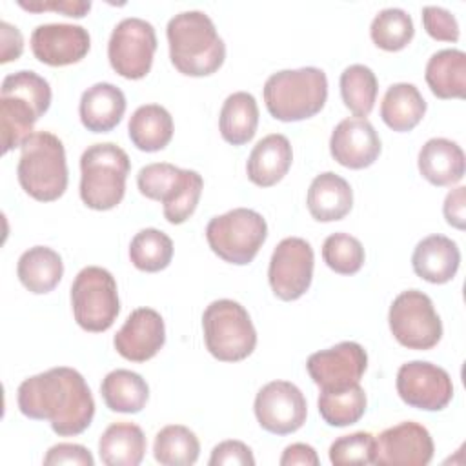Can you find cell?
I'll return each instance as SVG.
<instances>
[{"label": "cell", "mask_w": 466, "mask_h": 466, "mask_svg": "<svg viewBox=\"0 0 466 466\" xmlns=\"http://www.w3.org/2000/svg\"><path fill=\"white\" fill-rule=\"evenodd\" d=\"M16 402L22 415L49 420L60 437L82 433L95 417V399L86 379L67 366L51 368L22 380Z\"/></svg>", "instance_id": "obj_1"}, {"label": "cell", "mask_w": 466, "mask_h": 466, "mask_svg": "<svg viewBox=\"0 0 466 466\" xmlns=\"http://www.w3.org/2000/svg\"><path fill=\"white\" fill-rule=\"evenodd\" d=\"M169 58L175 69L187 76H208L220 69L226 44L213 20L204 11H182L166 27Z\"/></svg>", "instance_id": "obj_2"}, {"label": "cell", "mask_w": 466, "mask_h": 466, "mask_svg": "<svg viewBox=\"0 0 466 466\" xmlns=\"http://www.w3.org/2000/svg\"><path fill=\"white\" fill-rule=\"evenodd\" d=\"M51 106L49 82L31 69L7 75L0 87L2 153L20 147Z\"/></svg>", "instance_id": "obj_3"}, {"label": "cell", "mask_w": 466, "mask_h": 466, "mask_svg": "<svg viewBox=\"0 0 466 466\" xmlns=\"http://www.w3.org/2000/svg\"><path fill=\"white\" fill-rule=\"evenodd\" d=\"M16 175L22 189L40 202H53L67 189V162L62 140L49 131H35L20 146Z\"/></svg>", "instance_id": "obj_4"}, {"label": "cell", "mask_w": 466, "mask_h": 466, "mask_svg": "<svg viewBox=\"0 0 466 466\" xmlns=\"http://www.w3.org/2000/svg\"><path fill=\"white\" fill-rule=\"evenodd\" d=\"M328 78L319 67L282 69L268 76L264 102L269 115L280 122H299L315 116L326 104Z\"/></svg>", "instance_id": "obj_5"}, {"label": "cell", "mask_w": 466, "mask_h": 466, "mask_svg": "<svg viewBox=\"0 0 466 466\" xmlns=\"http://www.w3.org/2000/svg\"><path fill=\"white\" fill-rule=\"evenodd\" d=\"M131 169L127 153L113 144L89 146L80 157V198L96 211L118 206L126 195V180Z\"/></svg>", "instance_id": "obj_6"}, {"label": "cell", "mask_w": 466, "mask_h": 466, "mask_svg": "<svg viewBox=\"0 0 466 466\" xmlns=\"http://www.w3.org/2000/svg\"><path fill=\"white\" fill-rule=\"evenodd\" d=\"M137 186L146 198L162 202L164 218L169 224H182L195 213L204 180L193 169H182L169 162H153L140 167Z\"/></svg>", "instance_id": "obj_7"}, {"label": "cell", "mask_w": 466, "mask_h": 466, "mask_svg": "<svg viewBox=\"0 0 466 466\" xmlns=\"http://www.w3.org/2000/svg\"><path fill=\"white\" fill-rule=\"evenodd\" d=\"M208 351L222 362H238L257 346V331L246 308L231 299L213 300L202 313Z\"/></svg>", "instance_id": "obj_8"}, {"label": "cell", "mask_w": 466, "mask_h": 466, "mask_svg": "<svg viewBox=\"0 0 466 466\" xmlns=\"http://www.w3.org/2000/svg\"><path fill=\"white\" fill-rule=\"evenodd\" d=\"M268 238L264 217L248 208H235L213 217L206 226V240L211 251L224 262L249 264Z\"/></svg>", "instance_id": "obj_9"}, {"label": "cell", "mask_w": 466, "mask_h": 466, "mask_svg": "<svg viewBox=\"0 0 466 466\" xmlns=\"http://www.w3.org/2000/svg\"><path fill=\"white\" fill-rule=\"evenodd\" d=\"M71 308L82 329L91 333L109 329L120 311L115 277L100 266L80 269L71 284Z\"/></svg>", "instance_id": "obj_10"}, {"label": "cell", "mask_w": 466, "mask_h": 466, "mask_svg": "<svg viewBox=\"0 0 466 466\" xmlns=\"http://www.w3.org/2000/svg\"><path fill=\"white\" fill-rule=\"evenodd\" d=\"M395 340L408 350H431L442 337V322L431 299L419 289L399 293L388 313Z\"/></svg>", "instance_id": "obj_11"}, {"label": "cell", "mask_w": 466, "mask_h": 466, "mask_svg": "<svg viewBox=\"0 0 466 466\" xmlns=\"http://www.w3.org/2000/svg\"><path fill=\"white\" fill-rule=\"evenodd\" d=\"M157 51V33L144 18L127 16L120 20L107 42V58L115 73L124 78H144L153 66Z\"/></svg>", "instance_id": "obj_12"}, {"label": "cell", "mask_w": 466, "mask_h": 466, "mask_svg": "<svg viewBox=\"0 0 466 466\" xmlns=\"http://www.w3.org/2000/svg\"><path fill=\"white\" fill-rule=\"evenodd\" d=\"M313 248L300 237L282 238L271 253L268 280L280 300H297L311 286Z\"/></svg>", "instance_id": "obj_13"}, {"label": "cell", "mask_w": 466, "mask_h": 466, "mask_svg": "<svg viewBox=\"0 0 466 466\" xmlns=\"http://www.w3.org/2000/svg\"><path fill=\"white\" fill-rule=\"evenodd\" d=\"M395 384L402 402L424 411H441L453 397V382L448 371L426 360L402 364Z\"/></svg>", "instance_id": "obj_14"}, {"label": "cell", "mask_w": 466, "mask_h": 466, "mask_svg": "<svg viewBox=\"0 0 466 466\" xmlns=\"http://www.w3.org/2000/svg\"><path fill=\"white\" fill-rule=\"evenodd\" d=\"M255 417L262 430L275 435H288L302 428L308 404L302 391L288 380H271L255 397Z\"/></svg>", "instance_id": "obj_15"}, {"label": "cell", "mask_w": 466, "mask_h": 466, "mask_svg": "<svg viewBox=\"0 0 466 466\" xmlns=\"http://www.w3.org/2000/svg\"><path fill=\"white\" fill-rule=\"evenodd\" d=\"M368 368L366 350L353 340L315 351L306 360L311 380L320 390H340L357 384Z\"/></svg>", "instance_id": "obj_16"}, {"label": "cell", "mask_w": 466, "mask_h": 466, "mask_svg": "<svg viewBox=\"0 0 466 466\" xmlns=\"http://www.w3.org/2000/svg\"><path fill=\"white\" fill-rule=\"evenodd\" d=\"M430 431L413 420L386 428L375 437L373 464L377 466H426L433 459Z\"/></svg>", "instance_id": "obj_17"}, {"label": "cell", "mask_w": 466, "mask_h": 466, "mask_svg": "<svg viewBox=\"0 0 466 466\" xmlns=\"http://www.w3.org/2000/svg\"><path fill=\"white\" fill-rule=\"evenodd\" d=\"M89 47L87 29L76 24H40L31 33V51L46 66L76 64L87 55Z\"/></svg>", "instance_id": "obj_18"}, {"label": "cell", "mask_w": 466, "mask_h": 466, "mask_svg": "<svg viewBox=\"0 0 466 466\" xmlns=\"http://www.w3.org/2000/svg\"><path fill=\"white\" fill-rule=\"evenodd\" d=\"M164 342V319L153 308L133 309L113 339L116 353L131 362H146L153 359L162 350Z\"/></svg>", "instance_id": "obj_19"}, {"label": "cell", "mask_w": 466, "mask_h": 466, "mask_svg": "<svg viewBox=\"0 0 466 466\" xmlns=\"http://www.w3.org/2000/svg\"><path fill=\"white\" fill-rule=\"evenodd\" d=\"M380 138L368 118L350 116L340 120L329 138L331 157L344 167L364 169L380 155Z\"/></svg>", "instance_id": "obj_20"}, {"label": "cell", "mask_w": 466, "mask_h": 466, "mask_svg": "<svg viewBox=\"0 0 466 466\" xmlns=\"http://www.w3.org/2000/svg\"><path fill=\"white\" fill-rule=\"evenodd\" d=\"M461 264L457 242L444 235H428L413 249L411 266L417 277L430 284L450 282Z\"/></svg>", "instance_id": "obj_21"}, {"label": "cell", "mask_w": 466, "mask_h": 466, "mask_svg": "<svg viewBox=\"0 0 466 466\" xmlns=\"http://www.w3.org/2000/svg\"><path fill=\"white\" fill-rule=\"evenodd\" d=\"M124 113L126 95L115 84L96 82L80 96L78 115L87 131L107 133L120 124Z\"/></svg>", "instance_id": "obj_22"}, {"label": "cell", "mask_w": 466, "mask_h": 466, "mask_svg": "<svg viewBox=\"0 0 466 466\" xmlns=\"http://www.w3.org/2000/svg\"><path fill=\"white\" fill-rule=\"evenodd\" d=\"M293 162V149L289 140L280 133H271L260 138L251 149L246 173L258 187H271L284 178Z\"/></svg>", "instance_id": "obj_23"}, {"label": "cell", "mask_w": 466, "mask_h": 466, "mask_svg": "<svg viewBox=\"0 0 466 466\" xmlns=\"http://www.w3.org/2000/svg\"><path fill=\"white\" fill-rule=\"evenodd\" d=\"M419 171L433 186L446 187L462 180L466 160L461 146L448 138H430L419 151Z\"/></svg>", "instance_id": "obj_24"}, {"label": "cell", "mask_w": 466, "mask_h": 466, "mask_svg": "<svg viewBox=\"0 0 466 466\" xmlns=\"http://www.w3.org/2000/svg\"><path fill=\"white\" fill-rule=\"evenodd\" d=\"M306 204L309 215L319 222L340 220L351 211L353 191L346 178L326 171L311 180Z\"/></svg>", "instance_id": "obj_25"}, {"label": "cell", "mask_w": 466, "mask_h": 466, "mask_svg": "<svg viewBox=\"0 0 466 466\" xmlns=\"http://www.w3.org/2000/svg\"><path fill=\"white\" fill-rule=\"evenodd\" d=\"M146 435L133 422L109 424L98 441L100 461L107 466H138L146 455Z\"/></svg>", "instance_id": "obj_26"}, {"label": "cell", "mask_w": 466, "mask_h": 466, "mask_svg": "<svg viewBox=\"0 0 466 466\" xmlns=\"http://www.w3.org/2000/svg\"><path fill=\"white\" fill-rule=\"evenodd\" d=\"M424 78L437 98L466 96V55L461 49H441L426 64Z\"/></svg>", "instance_id": "obj_27"}, {"label": "cell", "mask_w": 466, "mask_h": 466, "mask_svg": "<svg viewBox=\"0 0 466 466\" xmlns=\"http://www.w3.org/2000/svg\"><path fill=\"white\" fill-rule=\"evenodd\" d=\"M18 280L35 295L53 291L64 275L62 257L47 246H33L24 251L16 264Z\"/></svg>", "instance_id": "obj_28"}, {"label": "cell", "mask_w": 466, "mask_h": 466, "mask_svg": "<svg viewBox=\"0 0 466 466\" xmlns=\"http://www.w3.org/2000/svg\"><path fill=\"white\" fill-rule=\"evenodd\" d=\"M127 133L137 149L155 153L171 142L173 118L164 106L144 104L129 116Z\"/></svg>", "instance_id": "obj_29"}, {"label": "cell", "mask_w": 466, "mask_h": 466, "mask_svg": "<svg viewBox=\"0 0 466 466\" xmlns=\"http://www.w3.org/2000/svg\"><path fill=\"white\" fill-rule=\"evenodd\" d=\"M426 113V100L417 86L408 82L391 84L380 102L382 122L399 133L411 131Z\"/></svg>", "instance_id": "obj_30"}, {"label": "cell", "mask_w": 466, "mask_h": 466, "mask_svg": "<svg viewBox=\"0 0 466 466\" xmlns=\"http://www.w3.org/2000/svg\"><path fill=\"white\" fill-rule=\"evenodd\" d=\"M258 126V106L251 93L237 91L231 93L222 107L218 116L220 135L228 144L244 146L248 144Z\"/></svg>", "instance_id": "obj_31"}, {"label": "cell", "mask_w": 466, "mask_h": 466, "mask_svg": "<svg viewBox=\"0 0 466 466\" xmlns=\"http://www.w3.org/2000/svg\"><path fill=\"white\" fill-rule=\"evenodd\" d=\"M100 395L111 411L138 413L149 399V386L142 375L120 368L102 379Z\"/></svg>", "instance_id": "obj_32"}, {"label": "cell", "mask_w": 466, "mask_h": 466, "mask_svg": "<svg viewBox=\"0 0 466 466\" xmlns=\"http://www.w3.org/2000/svg\"><path fill=\"white\" fill-rule=\"evenodd\" d=\"M366 393L357 382L340 390H320L317 406L326 424L344 428L360 420L366 411Z\"/></svg>", "instance_id": "obj_33"}, {"label": "cell", "mask_w": 466, "mask_h": 466, "mask_svg": "<svg viewBox=\"0 0 466 466\" xmlns=\"http://www.w3.org/2000/svg\"><path fill=\"white\" fill-rule=\"evenodd\" d=\"M153 455L164 466H191L200 455V442L189 428L169 424L157 433Z\"/></svg>", "instance_id": "obj_34"}, {"label": "cell", "mask_w": 466, "mask_h": 466, "mask_svg": "<svg viewBox=\"0 0 466 466\" xmlns=\"http://www.w3.org/2000/svg\"><path fill=\"white\" fill-rule=\"evenodd\" d=\"M340 96L344 106L359 118H366L377 100L379 82L375 73L364 64H351L340 73Z\"/></svg>", "instance_id": "obj_35"}, {"label": "cell", "mask_w": 466, "mask_h": 466, "mask_svg": "<svg viewBox=\"0 0 466 466\" xmlns=\"http://www.w3.org/2000/svg\"><path fill=\"white\" fill-rule=\"evenodd\" d=\"M129 258L140 271L157 273L173 258V240L157 228L140 229L129 244Z\"/></svg>", "instance_id": "obj_36"}, {"label": "cell", "mask_w": 466, "mask_h": 466, "mask_svg": "<svg viewBox=\"0 0 466 466\" xmlns=\"http://www.w3.org/2000/svg\"><path fill=\"white\" fill-rule=\"evenodd\" d=\"M415 35L411 16L400 7H386L375 15L370 25L373 44L384 51L404 49Z\"/></svg>", "instance_id": "obj_37"}, {"label": "cell", "mask_w": 466, "mask_h": 466, "mask_svg": "<svg viewBox=\"0 0 466 466\" xmlns=\"http://www.w3.org/2000/svg\"><path fill=\"white\" fill-rule=\"evenodd\" d=\"M322 258L339 275H355L366 258L364 246L350 233H331L322 244Z\"/></svg>", "instance_id": "obj_38"}, {"label": "cell", "mask_w": 466, "mask_h": 466, "mask_svg": "<svg viewBox=\"0 0 466 466\" xmlns=\"http://www.w3.org/2000/svg\"><path fill=\"white\" fill-rule=\"evenodd\" d=\"M375 437L368 431H355L335 439L329 446V461L335 466L373 464Z\"/></svg>", "instance_id": "obj_39"}, {"label": "cell", "mask_w": 466, "mask_h": 466, "mask_svg": "<svg viewBox=\"0 0 466 466\" xmlns=\"http://www.w3.org/2000/svg\"><path fill=\"white\" fill-rule=\"evenodd\" d=\"M422 25L426 33L439 42H457L461 29L457 18L444 7L424 5L422 7Z\"/></svg>", "instance_id": "obj_40"}, {"label": "cell", "mask_w": 466, "mask_h": 466, "mask_svg": "<svg viewBox=\"0 0 466 466\" xmlns=\"http://www.w3.org/2000/svg\"><path fill=\"white\" fill-rule=\"evenodd\" d=\"M255 457L248 444L240 441H224L217 444L209 457V466H253Z\"/></svg>", "instance_id": "obj_41"}, {"label": "cell", "mask_w": 466, "mask_h": 466, "mask_svg": "<svg viewBox=\"0 0 466 466\" xmlns=\"http://www.w3.org/2000/svg\"><path fill=\"white\" fill-rule=\"evenodd\" d=\"M46 466H58V464H75V466H93L95 459L91 451L82 444L73 442H58L51 446L44 457Z\"/></svg>", "instance_id": "obj_42"}, {"label": "cell", "mask_w": 466, "mask_h": 466, "mask_svg": "<svg viewBox=\"0 0 466 466\" xmlns=\"http://www.w3.org/2000/svg\"><path fill=\"white\" fill-rule=\"evenodd\" d=\"M18 5L31 13L55 11L73 18H82L91 9L89 0H18Z\"/></svg>", "instance_id": "obj_43"}, {"label": "cell", "mask_w": 466, "mask_h": 466, "mask_svg": "<svg viewBox=\"0 0 466 466\" xmlns=\"http://www.w3.org/2000/svg\"><path fill=\"white\" fill-rule=\"evenodd\" d=\"M466 187L464 186H459L455 189H451L446 198H444V206H442V213H444V218L450 226L457 228V229H464V222H466V215H464V209H466Z\"/></svg>", "instance_id": "obj_44"}, {"label": "cell", "mask_w": 466, "mask_h": 466, "mask_svg": "<svg viewBox=\"0 0 466 466\" xmlns=\"http://www.w3.org/2000/svg\"><path fill=\"white\" fill-rule=\"evenodd\" d=\"M0 40H2V55L0 62L7 64L11 60H16L24 51V38L16 25H11L9 22H0Z\"/></svg>", "instance_id": "obj_45"}, {"label": "cell", "mask_w": 466, "mask_h": 466, "mask_svg": "<svg viewBox=\"0 0 466 466\" xmlns=\"http://www.w3.org/2000/svg\"><path fill=\"white\" fill-rule=\"evenodd\" d=\"M279 462H280V466H295V464L319 466L320 461H319V455L313 446L304 444V442H295V444H289L282 451V457Z\"/></svg>", "instance_id": "obj_46"}]
</instances>
